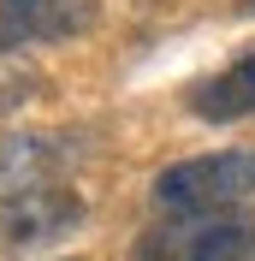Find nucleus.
<instances>
[{
    "instance_id": "nucleus-4",
    "label": "nucleus",
    "mask_w": 255,
    "mask_h": 261,
    "mask_svg": "<svg viewBox=\"0 0 255 261\" xmlns=\"http://www.w3.org/2000/svg\"><path fill=\"white\" fill-rule=\"evenodd\" d=\"M95 24V0H0V54L60 42Z\"/></svg>"
},
{
    "instance_id": "nucleus-7",
    "label": "nucleus",
    "mask_w": 255,
    "mask_h": 261,
    "mask_svg": "<svg viewBox=\"0 0 255 261\" xmlns=\"http://www.w3.org/2000/svg\"><path fill=\"white\" fill-rule=\"evenodd\" d=\"M42 95V71L18 54H0V113H18L24 101Z\"/></svg>"
},
{
    "instance_id": "nucleus-1",
    "label": "nucleus",
    "mask_w": 255,
    "mask_h": 261,
    "mask_svg": "<svg viewBox=\"0 0 255 261\" xmlns=\"http://www.w3.org/2000/svg\"><path fill=\"white\" fill-rule=\"evenodd\" d=\"M255 255V214H172L137 238L131 261H249Z\"/></svg>"
},
{
    "instance_id": "nucleus-5",
    "label": "nucleus",
    "mask_w": 255,
    "mask_h": 261,
    "mask_svg": "<svg viewBox=\"0 0 255 261\" xmlns=\"http://www.w3.org/2000/svg\"><path fill=\"white\" fill-rule=\"evenodd\" d=\"M78 161L71 137L54 130H24V137H0V196L30 190V184H60V172Z\"/></svg>"
},
{
    "instance_id": "nucleus-6",
    "label": "nucleus",
    "mask_w": 255,
    "mask_h": 261,
    "mask_svg": "<svg viewBox=\"0 0 255 261\" xmlns=\"http://www.w3.org/2000/svg\"><path fill=\"white\" fill-rule=\"evenodd\" d=\"M190 113L208 119V125H232V119H249L255 113V48L238 54V60L214 71L208 83L190 89Z\"/></svg>"
},
{
    "instance_id": "nucleus-3",
    "label": "nucleus",
    "mask_w": 255,
    "mask_h": 261,
    "mask_svg": "<svg viewBox=\"0 0 255 261\" xmlns=\"http://www.w3.org/2000/svg\"><path fill=\"white\" fill-rule=\"evenodd\" d=\"M83 220V196L71 184H30V190L0 196V255L42 249Z\"/></svg>"
},
{
    "instance_id": "nucleus-2",
    "label": "nucleus",
    "mask_w": 255,
    "mask_h": 261,
    "mask_svg": "<svg viewBox=\"0 0 255 261\" xmlns=\"http://www.w3.org/2000/svg\"><path fill=\"white\" fill-rule=\"evenodd\" d=\"M255 196V148H225V154H196L155 178V208L166 214H220Z\"/></svg>"
},
{
    "instance_id": "nucleus-8",
    "label": "nucleus",
    "mask_w": 255,
    "mask_h": 261,
    "mask_svg": "<svg viewBox=\"0 0 255 261\" xmlns=\"http://www.w3.org/2000/svg\"><path fill=\"white\" fill-rule=\"evenodd\" d=\"M225 6H232L238 18H249V12H255V0H225Z\"/></svg>"
}]
</instances>
